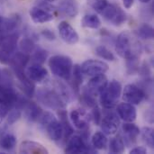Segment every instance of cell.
<instances>
[{"instance_id":"cell-33","label":"cell","mask_w":154,"mask_h":154,"mask_svg":"<svg viewBox=\"0 0 154 154\" xmlns=\"http://www.w3.org/2000/svg\"><path fill=\"white\" fill-rule=\"evenodd\" d=\"M126 67L127 72L129 75H134L138 71H140L139 65V58H131L126 60Z\"/></svg>"},{"instance_id":"cell-6","label":"cell","mask_w":154,"mask_h":154,"mask_svg":"<svg viewBox=\"0 0 154 154\" xmlns=\"http://www.w3.org/2000/svg\"><path fill=\"white\" fill-rule=\"evenodd\" d=\"M146 94L144 90L134 84H128L124 88L123 98L126 103L134 106L140 105L144 100Z\"/></svg>"},{"instance_id":"cell-8","label":"cell","mask_w":154,"mask_h":154,"mask_svg":"<svg viewBox=\"0 0 154 154\" xmlns=\"http://www.w3.org/2000/svg\"><path fill=\"white\" fill-rule=\"evenodd\" d=\"M65 152L70 154L89 153V152L93 153L95 152V151L88 146L82 136L74 135L70 139H69V142L65 148Z\"/></svg>"},{"instance_id":"cell-44","label":"cell","mask_w":154,"mask_h":154,"mask_svg":"<svg viewBox=\"0 0 154 154\" xmlns=\"http://www.w3.org/2000/svg\"><path fill=\"white\" fill-rule=\"evenodd\" d=\"M131 154H146L147 153V149L143 147V146H139V147H135L134 149H132L130 151Z\"/></svg>"},{"instance_id":"cell-30","label":"cell","mask_w":154,"mask_h":154,"mask_svg":"<svg viewBox=\"0 0 154 154\" xmlns=\"http://www.w3.org/2000/svg\"><path fill=\"white\" fill-rule=\"evenodd\" d=\"M118 5H113V4H109L106 5V7L102 11L101 14L103 15V17L105 19H106L109 22H113V20L115 19V17L116 16L117 11H118Z\"/></svg>"},{"instance_id":"cell-45","label":"cell","mask_w":154,"mask_h":154,"mask_svg":"<svg viewBox=\"0 0 154 154\" xmlns=\"http://www.w3.org/2000/svg\"><path fill=\"white\" fill-rule=\"evenodd\" d=\"M0 84L5 85H11V82L9 81V78L7 75L4 74V72L0 69Z\"/></svg>"},{"instance_id":"cell-28","label":"cell","mask_w":154,"mask_h":154,"mask_svg":"<svg viewBox=\"0 0 154 154\" xmlns=\"http://www.w3.org/2000/svg\"><path fill=\"white\" fill-rule=\"evenodd\" d=\"M55 86H56V91L60 94V96L61 97V98L63 99V101L68 104L70 101V97H71V93L69 91V89L66 87L65 84L57 81L55 82Z\"/></svg>"},{"instance_id":"cell-11","label":"cell","mask_w":154,"mask_h":154,"mask_svg":"<svg viewBox=\"0 0 154 154\" xmlns=\"http://www.w3.org/2000/svg\"><path fill=\"white\" fill-rule=\"evenodd\" d=\"M118 116L126 123H134L137 117L136 108L134 105L129 103H121L116 108Z\"/></svg>"},{"instance_id":"cell-14","label":"cell","mask_w":154,"mask_h":154,"mask_svg":"<svg viewBox=\"0 0 154 154\" xmlns=\"http://www.w3.org/2000/svg\"><path fill=\"white\" fill-rule=\"evenodd\" d=\"M107 83H108L107 78L104 74H100V75L94 76L89 80V82L88 83V88H87V90L89 93H91L93 96H97L106 87Z\"/></svg>"},{"instance_id":"cell-13","label":"cell","mask_w":154,"mask_h":154,"mask_svg":"<svg viewBox=\"0 0 154 154\" xmlns=\"http://www.w3.org/2000/svg\"><path fill=\"white\" fill-rule=\"evenodd\" d=\"M27 76L32 82L42 83L48 79V71L42 64L33 63L27 69Z\"/></svg>"},{"instance_id":"cell-18","label":"cell","mask_w":154,"mask_h":154,"mask_svg":"<svg viewBox=\"0 0 154 154\" xmlns=\"http://www.w3.org/2000/svg\"><path fill=\"white\" fill-rule=\"evenodd\" d=\"M18 38H19V34L15 33V32H14V33L10 32L7 35L6 34L4 35L0 41V45L2 47V50L6 51L9 54L14 53L16 49Z\"/></svg>"},{"instance_id":"cell-32","label":"cell","mask_w":154,"mask_h":154,"mask_svg":"<svg viewBox=\"0 0 154 154\" xmlns=\"http://www.w3.org/2000/svg\"><path fill=\"white\" fill-rule=\"evenodd\" d=\"M96 54L101 59L106 60L114 61L116 60V57L113 54V52L103 45H99L96 48Z\"/></svg>"},{"instance_id":"cell-26","label":"cell","mask_w":154,"mask_h":154,"mask_svg":"<svg viewBox=\"0 0 154 154\" xmlns=\"http://www.w3.org/2000/svg\"><path fill=\"white\" fill-rule=\"evenodd\" d=\"M137 35L144 40H151L154 36V31L152 26L148 23H143L138 27Z\"/></svg>"},{"instance_id":"cell-19","label":"cell","mask_w":154,"mask_h":154,"mask_svg":"<svg viewBox=\"0 0 154 154\" xmlns=\"http://www.w3.org/2000/svg\"><path fill=\"white\" fill-rule=\"evenodd\" d=\"M23 110H24V117L30 123L36 122L42 116V109L38 105L29 101H27V103L23 106Z\"/></svg>"},{"instance_id":"cell-10","label":"cell","mask_w":154,"mask_h":154,"mask_svg":"<svg viewBox=\"0 0 154 154\" xmlns=\"http://www.w3.org/2000/svg\"><path fill=\"white\" fill-rule=\"evenodd\" d=\"M59 33L62 41H64L68 44H76L79 40V34L76 30L66 21H62L60 23L58 26Z\"/></svg>"},{"instance_id":"cell-34","label":"cell","mask_w":154,"mask_h":154,"mask_svg":"<svg viewBox=\"0 0 154 154\" xmlns=\"http://www.w3.org/2000/svg\"><path fill=\"white\" fill-rule=\"evenodd\" d=\"M87 1H88V5L98 14H101L102 11L108 5L107 0H87Z\"/></svg>"},{"instance_id":"cell-27","label":"cell","mask_w":154,"mask_h":154,"mask_svg":"<svg viewBox=\"0 0 154 154\" xmlns=\"http://www.w3.org/2000/svg\"><path fill=\"white\" fill-rule=\"evenodd\" d=\"M140 134L143 139V142L152 149L154 148V131L152 127H143L140 130Z\"/></svg>"},{"instance_id":"cell-46","label":"cell","mask_w":154,"mask_h":154,"mask_svg":"<svg viewBox=\"0 0 154 154\" xmlns=\"http://www.w3.org/2000/svg\"><path fill=\"white\" fill-rule=\"evenodd\" d=\"M123 3H124L125 7L126 9H129V8H131L134 5V0H123Z\"/></svg>"},{"instance_id":"cell-41","label":"cell","mask_w":154,"mask_h":154,"mask_svg":"<svg viewBox=\"0 0 154 154\" xmlns=\"http://www.w3.org/2000/svg\"><path fill=\"white\" fill-rule=\"evenodd\" d=\"M10 109L11 108L7 105H5V103L0 101V124H2L4 119L6 117V116H7Z\"/></svg>"},{"instance_id":"cell-36","label":"cell","mask_w":154,"mask_h":154,"mask_svg":"<svg viewBox=\"0 0 154 154\" xmlns=\"http://www.w3.org/2000/svg\"><path fill=\"white\" fill-rule=\"evenodd\" d=\"M22 113L20 109L14 108L11 111L8 112L7 116H6V124L8 125H12L14 123H16L20 118H21Z\"/></svg>"},{"instance_id":"cell-40","label":"cell","mask_w":154,"mask_h":154,"mask_svg":"<svg viewBox=\"0 0 154 154\" xmlns=\"http://www.w3.org/2000/svg\"><path fill=\"white\" fill-rule=\"evenodd\" d=\"M92 118H93V121H94V123L97 125H100V122H101V112H100V109L97 107V106H94L93 107V111H92Z\"/></svg>"},{"instance_id":"cell-4","label":"cell","mask_w":154,"mask_h":154,"mask_svg":"<svg viewBox=\"0 0 154 154\" xmlns=\"http://www.w3.org/2000/svg\"><path fill=\"white\" fill-rule=\"evenodd\" d=\"M41 125L51 141L59 142L62 139L63 128L61 123L51 112H45L41 116Z\"/></svg>"},{"instance_id":"cell-24","label":"cell","mask_w":154,"mask_h":154,"mask_svg":"<svg viewBox=\"0 0 154 154\" xmlns=\"http://www.w3.org/2000/svg\"><path fill=\"white\" fill-rule=\"evenodd\" d=\"M16 145V138L14 135L11 134H5L0 139V147L5 151H11L13 150Z\"/></svg>"},{"instance_id":"cell-29","label":"cell","mask_w":154,"mask_h":154,"mask_svg":"<svg viewBox=\"0 0 154 154\" xmlns=\"http://www.w3.org/2000/svg\"><path fill=\"white\" fill-rule=\"evenodd\" d=\"M29 60H30L29 54L24 53L23 51L15 52L14 55L12 57V60H11V61H13L14 63L17 64L18 66H20V67H22L23 69L26 67V65L29 62Z\"/></svg>"},{"instance_id":"cell-2","label":"cell","mask_w":154,"mask_h":154,"mask_svg":"<svg viewBox=\"0 0 154 154\" xmlns=\"http://www.w3.org/2000/svg\"><path fill=\"white\" fill-rule=\"evenodd\" d=\"M49 67L56 77L66 81L70 80L72 76L73 63L69 57L64 55H55L49 60Z\"/></svg>"},{"instance_id":"cell-38","label":"cell","mask_w":154,"mask_h":154,"mask_svg":"<svg viewBox=\"0 0 154 154\" xmlns=\"http://www.w3.org/2000/svg\"><path fill=\"white\" fill-rule=\"evenodd\" d=\"M94 97H95V96H93L91 93H89V92L86 89V90L84 91L83 95H82V100H83V102H84L88 106L93 108L94 106H97V102H96Z\"/></svg>"},{"instance_id":"cell-15","label":"cell","mask_w":154,"mask_h":154,"mask_svg":"<svg viewBox=\"0 0 154 154\" xmlns=\"http://www.w3.org/2000/svg\"><path fill=\"white\" fill-rule=\"evenodd\" d=\"M122 130L125 134V137L123 139L125 144H127V145L134 144L136 142L138 135L140 134L139 127L133 123L125 122V124H124L122 126Z\"/></svg>"},{"instance_id":"cell-39","label":"cell","mask_w":154,"mask_h":154,"mask_svg":"<svg viewBox=\"0 0 154 154\" xmlns=\"http://www.w3.org/2000/svg\"><path fill=\"white\" fill-rule=\"evenodd\" d=\"M126 21V14L123 11V9H121L120 7H118V11L116 14V16L115 17V19L113 20L112 23L116 26H120L122 25Z\"/></svg>"},{"instance_id":"cell-21","label":"cell","mask_w":154,"mask_h":154,"mask_svg":"<svg viewBox=\"0 0 154 154\" xmlns=\"http://www.w3.org/2000/svg\"><path fill=\"white\" fill-rule=\"evenodd\" d=\"M57 111H58V115L60 116V122L61 123V125L63 128V137L65 140H69V138L73 134L74 129L68 119V115H67L66 110L64 108H62V109H60Z\"/></svg>"},{"instance_id":"cell-23","label":"cell","mask_w":154,"mask_h":154,"mask_svg":"<svg viewBox=\"0 0 154 154\" xmlns=\"http://www.w3.org/2000/svg\"><path fill=\"white\" fill-rule=\"evenodd\" d=\"M81 25L86 28L98 29L101 26V21L99 17L94 14H86L81 20Z\"/></svg>"},{"instance_id":"cell-20","label":"cell","mask_w":154,"mask_h":154,"mask_svg":"<svg viewBox=\"0 0 154 154\" xmlns=\"http://www.w3.org/2000/svg\"><path fill=\"white\" fill-rule=\"evenodd\" d=\"M59 10L68 17H75L79 13V7L75 0H62L59 5Z\"/></svg>"},{"instance_id":"cell-5","label":"cell","mask_w":154,"mask_h":154,"mask_svg":"<svg viewBox=\"0 0 154 154\" xmlns=\"http://www.w3.org/2000/svg\"><path fill=\"white\" fill-rule=\"evenodd\" d=\"M36 95L38 101L50 109L60 110L65 108L66 106V103L56 90H51L50 88H40L38 89Z\"/></svg>"},{"instance_id":"cell-3","label":"cell","mask_w":154,"mask_h":154,"mask_svg":"<svg viewBox=\"0 0 154 154\" xmlns=\"http://www.w3.org/2000/svg\"><path fill=\"white\" fill-rule=\"evenodd\" d=\"M122 95V85L119 81L113 79L99 94L100 103L106 109L114 108Z\"/></svg>"},{"instance_id":"cell-47","label":"cell","mask_w":154,"mask_h":154,"mask_svg":"<svg viewBox=\"0 0 154 154\" xmlns=\"http://www.w3.org/2000/svg\"><path fill=\"white\" fill-rule=\"evenodd\" d=\"M140 2H142V3H143V4H148V3H150L152 0H139Z\"/></svg>"},{"instance_id":"cell-42","label":"cell","mask_w":154,"mask_h":154,"mask_svg":"<svg viewBox=\"0 0 154 154\" xmlns=\"http://www.w3.org/2000/svg\"><path fill=\"white\" fill-rule=\"evenodd\" d=\"M12 60L11 54L7 53L6 51H3L2 49L0 50V62L2 64H9Z\"/></svg>"},{"instance_id":"cell-7","label":"cell","mask_w":154,"mask_h":154,"mask_svg":"<svg viewBox=\"0 0 154 154\" xmlns=\"http://www.w3.org/2000/svg\"><path fill=\"white\" fill-rule=\"evenodd\" d=\"M81 71L83 74L90 77H94L100 74H105L108 69L109 66L107 63L97 60H88L82 63L80 66Z\"/></svg>"},{"instance_id":"cell-9","label":"cell","mask_w":154,"mask_h":154,"mask_svg":"<svg viewBox=\"0 0 154 154\" xmlns=\"http://www.w3.org/2000/svg\"><path fill=\"white\" fill-rule=\"evenodd\" d=\"M101 129L103 133L106 135H113L115 134L120 125V119L119 116L113 112L107 113L100 122Z\"/></svg>"},{"instance_id":"cell-16","label":"cell","mask_w":154,"mask_h":154,"mask_svg":"<svg viewBox=\"0 0 154 154\" xmlns=\"http://www.w3.org/2000/svg\"><path fill=\"white\" fill-rule=\"evenodd\" d=\"M19 152L24 154H47L48 150L37 142L24 141L20 145Z\"/></svg>"},{"instance_id":"cell-25","label":"cell","mask_w":154,"mask_h":154,"mask_svg":"<svg viewBox=\"0 0 154 154\" xmlns=\"http://www.w3.org/2000/svg\"><path fill=\"white\" fill-rule=\"evenodd\" d=\"M125 144L121 137L113 138L109 143V152L111 153H123L125 150Z\"/></svg>"},{"instance_id":"cell-1","label":"cell","mask_w":154,"mask_h":154,"mask_svg":"<svg viewBox=\"0 0 154 154\" xmlns=\"http://www.w3.org/2000/svg\"><path fill=\"white\" fill-rule=\"evenodd\" d=\"M116 51L120 57L125 60L139 58L142 52V45L130 32L124 31L116 38Z\"/></svg>"},{"instance_id":"cell-22","label":"cell","mask_w":154,"mask_h":154,"mask_svg":"<svg viewBox=\"0 0 154 154\" xmlns=\"http://www.w3.org/2000/svg\"><path fill=\"white\" fill-rule=\"evenodd\" d=\"M91 143L96 150H106L107 148L108 140L104 133L97 132L96 134H93Z\"/></svg>"},{"instance_id":"cell-31","label":"cell","mask_w":154,"mask_h":154,"mask_svg":"<svg viewBox=\"0 0 154 154\" xmlns=\"http://www.w3.org/2000/svg\"><path fill=\"white\" fill-rule=\"evenodd\" d=\"M19 47H20L21 51H23L24 53H27V54H30V53L33 52L34 50H35V44H34L32 39L28 38V37L23 38V40L20 41Z\"/></svg>"},{"instance_id":"cell-17","label":"cell","mask_w":154,"mask_h":154,"mask_svg":"<svg viewBox=\"0 0 154 154\" xmlns=\"http://www.w3.org/2000/svg\"><path fill=\"white\" fill-rule=\"evenodd\" d=\"M30 16L35 23H44L53 20L52 14L39 6H34L30 10Z\"/></svg>"},{"instance_id":"cell-12","label":"cell","mask_w":154,"mask_h":154,"mask_svg":"<svg viewBox=\"0 0 154 154\" xmlns=\"http://www.w3.org/2000/svg\"><path fill=\"white\" fill-rule=\"evenodd\" d=\"M72 125L81 131H87L88 128V116L84 110L73 109L69 114Z\"/></svg>"},{"instance_id":"cell-35","label":"cell","mask_w":154,"mask_h":154,"mask_svg":"<svg viewBox=\"0 0 154 154\" xmlns=\"http://www.w3.org/2000/svg\"><path fill=\"white\" fill-rule=\"evenodd\" d=\"M34 54H33V60L35 63H39V64H43L45 62V60L48 58V52L47 51L42 49V48H38L34 50Z\"/></svg>"},{"instance_id":"cell-43","label":"cell","mask_w":154,"mask_h":154,"mask_svg":"<svg viewBox=\"0 0 154 154\" xmlns=\"http://www.w3.org/2000/svg\"><path fill=\"white\" fill-rule=\"evenodd\" d=\"M41 34H42L46 40H48V41H54V40L56 39L55 33H54L52 31L49 30V29H44V30H42V32H41Z\"/></svg>"},{"instance_id":"cell-37","label":"cell","mask_w":154,"mask_h":154,"mask_svg":"<svg viewBox=\"0 0 154 154\" xmlns=\"http://www.w3.org/2000/svg\"><path fill=\"white\" fill-rule=\"evenodd\" d=\"M72 74H73V79H74V85L79 88V86L82 83V80H83V78H82V71H81V69H80V66L76 64L75 66H73V69H72Z\"/></svg>"}]
</instances>
